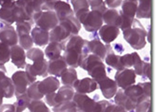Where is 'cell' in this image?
I'll use <instances>...</instances> for the list:
<instances>
[{
	"mask_svg": "<svg viewBox=\"0 0 156 112\" xmlns=\"http://www.w3.org/2000/svg\"><path fill=\"white\" fill-rule=\"evenodd\" d=\"M26 73L33 83L36 81V76L46 77L48 76V62L46 59H39L34 61L33 64L26 66Z\"/></svg>",
	"mask_w": 156,
	"mask_h": 112,
	"instance_id": "cell-8",
	"label": "cell"
},
{
	"mask_svg": "<svg viewBox=\"0 0 156 112\" xmlns=\"http://www.w3.org/2000/svg\"><path fill=\"white\" fill-rule=\"evenodd\" d=\"M19 38L14 27L11 25L0 23V41L9 46L16 45Z\"/></svg>",
	"mask_w": 156,
	"mask_h": 112,
	"instance_id": "cell-13",
	"label": "cell"
},
{
	"mask_svg": "<svg viewBox=\"0 0 156 112\" xmlns=\"http://www.w3.org/2000/svg\"><path fill=\"white\" fill-rule=\"evenodd\" d=\"M131 1H137V0H131Z\"/></svg>",
	"mask_w": 156,
	"mask_h": 112,
	"instance_id": "cell-59",
	"label": "cell"
},
{
	"mask_svg": "<svg viewBox=\"0 0 156 112\" xmlns=\"http://www.w3.org/2000/svg\"><path fill=\"white\" fill-rule=\"evenodd\" d=\"M133 57V66L134 67V71L136 74L142 76L144 62L140 59L139 55L136 52L132 53Z\"/></svg>",
	"mask_w": 156,
	"mask_h": 112,
	"instance_id": "cell-42",
	"label": "cell"
},
{
	"mask_svg": "<svg viewBox=\"0 0 156 112\" xmlns=\"http://www.w3.org/2000/svg\"><path fill=\"white\" fill-rule=\"evenodd\" d=\"M12 80L14 87L16 97L26 93L27 86L33 83L26 73L23 71H17L12 76Z\"/></svg>",
	"mask_w": 156,
	"mask_h": 112,
	"instance_id": "cell-9",
	"label": "cell"
},
{
	"mask_svg": "<svg viewBox=\"0 0 156 112\" xmlns=\"http://www.w3.org/2000/svg\"><path fill=\"white\" fill-rule=\"evenodd\" d=\"M103 14L97 11H90L77 19L88 32H96L102 27L103 23Z\"/></svg>",
	"mask_w": 156,
	"mask_h": 112,
	"instance_id": "cell-4",
	"label": "cell"
},
{
	"mask_svg": "<svg viewBox=\"0 0 156 112\" xmlns=\"http://www.w3.org/2000/svg\"><path fill=\"white\" fill-rule=\"evenodd\" d=\"M119 33V28L108 25L102 26L99 30V35L101 39L107 44L115 41Z\"/></svg>",
	"mask_w": 156,
	"mask_h": 112,
	"instance_id": "cell-19",
	"label": "cell"
},
{
	"mask_svg": "<svg viewBox=\"0 0 156 112\" xmlns=\"http://www.w3.org/2000/svg\"><path fill=\"white\" fill-rule=\"evenodd\" d=\"M65 46L56 42H50L45 50L46 57L50 60L55 59L61 56V53L64 50Z\"/></svg>",
	"mask_w": 156,
	"mask_h": 112,
	"instance_id": "cell-28",
	"label": "cell"
},
{
	"mask_svg": "<svg viewBox=\"0 0 156 112\" xmlns=\"http://www.w3.org/2000/svg\"><path fill=\"white\" fill-rule=\"evenodd\" d=\"M107 49V54L105 57V61L108 65L111 66L117 70L124 69L120 61V56L114 53L112 50V47L109 44L105 46Z\"/></svg>",
	"mask_w": 156,
	"mask_h": 112,
	"instance_id": "cell-25",
	"label": "cell"
},
{
	"mask_svg": "<svg viewBox=\"0 0 156 112\" xmlns=\"http://www.w3.org/2000/svg\"><path fill=\"white\" fill-rule=\"evenodd\" d=\"M62 82L66 86L73 87L74 84L78 79L76 71L73 67L67 68L61 76Z\"/></svg>",
	"mask_w": 156,
	"mask_h": 112,
	"instance_id": "cell-32",
	"label": "cell"
},
{
	"mask_svg": "<svg viewBox=\"0 0 156 112\" xmlns=\"http://www.w3.org/2000/svg\"><path fill=\"white\" fill-rule=\"evenodd\" d=\"M135 109L136 112H151L150 98L145 97L137 102Z\"/></svg>",
	"mask_w": 156,
	"mask_h": 112,
	"instance_id": "cell-41",
	"label": "cell"
},
{
	"mask_svg": "<svg viewBox=\"0 0 156 112\" xmlns=\"http://www.w3.org/2000/svg\"><path fill=\"white\" fill-rule=\"evenodd\" d=\"M34 21L37 26L47 31L53 29L59 23L56 14L53 11H41L35 14Z\"/></svg>",
	"mask_w": 156,
	"mask_h": 112,
	"instance_id": "cell-6",
	"label": "cell"
},
{
	"mask_svg": "<svg viewBox=\"0 0 156 112\" xmlns=\"http://www.w3.org/2000/svg\"><path fill=\"white\" fill-rule=\"evenodd\" d=\"M14 4L10 6H2L0 9V22L2 23L11 25L15 22L13 15Z\"/></svg>",
	"mask_w": 156,
	"mask_h": 112,
	"instance_id": "cell-30",
	"label": "cell"
},
{
	"mask_svg": "<svg viewBox=\"0 0 156 112\" xmlns=\"http://www.w3.org/2000/svg\"><path fill=\"white\" fill-rule=\"evenodd\" d=\"M77 93L82 94L89 93L98 88V83L93 78L86 77L77 79L73 86Z\"/></svg>",
	"mask_w": 156,
	"mask_h": 112,
	"instance_id": "cell-16",
	"label": "cell"
},
{
	"mask_svg": "<svg viewBox=\"0 0 156 112\" xmlns=\"http://www.w3.org/2000/svg\"><path fill=\"white\" fill-rule=\"evenodd\" d=\"M54 112H59V111H54Z\"/></svg>",
	"mask_w": 156,
	"mask_h": 112,
	"instance_id": "cell-57",
	"label": "cell"
},
{
	"mask_svg": "<svg viewBox=\"0 0 156 112\" xmlns=\"http://www.w3.org/2000/svg\"><path fill=\"white\" fill-rule=\"evenodd\" d=\"M13 15L14 22H29L32 25L34 24L33 17L27 10L23 0L15 1L13 7Z\"/></svg>",
	"mask_w": 156,
	"mask_h": 112,
	"instance_id": "cell-12",
	"label": "cell"
},
{
	"mask_svg": "<svg viewBox=\"0 0 156 112\" xmlns=\"http://www.w3.org/2000/svg\"><path fill=\"white\" fill-rule=\"evenodd\" d=\"M139 83L143 89L145 96L148 98H150L151 87V84L150 82H146V83Z\"/></svg>",
	"mask_w": 156,
	"mask_h": 112,
	"instance_id": "cell-51",
	"label": "cell"
},
{
	"mask_svg": "<svg viewBox=\"0 0 156 112\" xmlns=\"http://www.w3.org/2000/svg\"><path fill=\"white\" fill-rule=\"evenodd\" d=\"M80 66L87 71L88 74L96 82L107 76L105 66L102 59L93 54H88L85 57Z\"/></svg>",
	"mask_w": 156,
	"mask_h": 112,
	"instance_id": "cell-3",
	"label": "cell"
},
{
	"mask_svg": "<svg viewBox=\"0 0 156 112\" xmlns=\"http://www.w3.org/2000/svg\"><path fill=\"white\" fill-rule=\"evenodd\" d=\"M132 26L123 31L124 39L132 48L136 50H140L144 48L147 44V31L136 19H134Z\"/></svg>",
	"mask_w": 156,
	"mask_h": 112,
	"instance_id": "cell-2",
	"label": "cell"
},
{
	"mask_svg": "<svg viewBox=\"0 0 156 112\" xmlns=\"http://www.w3.org/2000/svg\"><path fill=\"white\" fill-rule=\"evenodd\" d=\"M16 32L18 37L25 35H30L32 25L28 22H16Z\"/></svg>",
	"mask_w": 156,
	"mask_h": 112,
	"instance_id": "cell-40",
	"label": "cell"
},
{
	"mask_svg": "<svg viewBox=\"0 0 156 112\" xmlns=\"http://www.w3.org/2000/svg\"><path fill=\"white\" fill-rule=\"evenodd\" d=\"M104 112H128L123 107L116 104H109Z\"/></svg>",
	"mask_w": 156,
	"mask_h": 112,
	"instance_id": "cell-49",
	"label": "cell"
},
{
	"mask_svg": "<svg viewBox=\"0 0 156 112\" xmlns=\"http://www.w3.org/2000/svg\"><path fill=\"white\" fill-rule=\"evenodd\" d=\"M124 92L127 96L136 103L145 97H147L144 95L143 89L139 83L129 87L124 90Z\"/></svg>",
	"mask_w": 156,
	"mask_h": 112,
	"instance_id": "cell-27",
	"label": "cell"
},
{
	"mask_svg": "<svg viewBox=\"0 0 156 112\" xmlns=\"http://www.w3.org/2000/svg\"><path fill=\"white\" fill-rule=\"evenodd\" d=\"M73 101L75 103L77 110L83 112H94L97 102L86 94L75 93Z\"/></svg>",
	"mask_w": 156,
	"mask_h": 112,
	"instance_id": "cell-11",
	"label": "cell"
},
{
	"mask_svg": "<svg viewBox=\"0 0 156 112\" xmlns=\"http://www.w3.org/2000/svg\"><path fill=\"white\" fill-rule=\"evenodd\" d=\"M136 74L133 69L124 68L118 70L115 75L117 85L125 90L136 83Z\"/></svg>",
	"mask_w": 156,
	"mask_h": 112,
	"instance_id": "cell-10",
	"label": "cell"
},
{
	"mask_svg": "<svg viewBox=\"0 0 156 112\" xmlns=\"http://www.w3.org/2000/svg\"><path fill=\"white\" fill-rule=\"evenodd\" d=\"M115 102L116 104L123 107L127 111H132L135 109L136 103L127 96L124 90L119 89L115 95Z\"/></svg>",
	"mask_w": 156,
	"mask_h": 112,
	"instance_id": "cell-22",
	"label": "cell"
},
{
	"mask_svg": "<svg viewBox=\"0 0 156 112\" xmlns=\"http://www.w3.org/2000/svg\"><path fill=\"white\" fill-rule=\"evenodd\" d=\"M26 56L28 59L33 62L44 58V53L42 50L39 48H31L27 52Z\"/></svg>",
	"mask_w": 156,
	"mask_h": 112,
	"instance_id": "cell-43",
	"label": "cell"
},
{
	"mask_svg": "<svg viewBox=\"0 0 156 112\" xmlns=\"http://www.w3.org/2000/svg\"><path fill=\"white\" fill-rule=\"evenodd\" d=\"M136 15L138 18L149 19L151 17V0H139Z\"/></svg>",
	"mask_w": 156,
	"mask_h": 112,
	"instance_id": "cell-29",
	"label": "cell"
},
{
	"mask_svg": "<svg viewBox=\"0 0 156 112\" xmlns=\"http://www.w3.org/2000/svg\"><path fill=\"white\" fill-rule=\"evenodd\" d=\"M71 3L73 5L74 12L76 15L89 10L87 0H71Z\"/></svg>",
	"mask_w": 156,
	"mask_h": 112,
	"instance_id": "cell-36",
	"label": "cell"
},
{
	"mask_svg": "<svg viewBox=\"0 0 156 112\" xmlns=\"http://www.w3.org/2000/svg\"><path fill=\"white\" fill-rule=\"evenodd\" d=\"M119 15L121 17V23L119 28H120L122 31H124L131 28L134 20V18H131L125 15L121 11L119 12Z\"/></svg>",
	"mask_w": 156,
	"mask_h": 112,
	"instance_id": "cell-46",
	"label": "cell"
},
{
	"mask_svg": "<svg viewBox=\"0 0 156 112\" xmlns=\"http://www.w3.org/2000/svg\"><path fill=\"white\" fill-rule=\"evenodd\" d=\"M147 41L151 43V28H150L149 30H148V32L147 35Z\"/></svg>",
	"mask_w": 156,
	"mask_h": 112,
	"instance_id": "cell-56",
	"label": "cell"
},
{
	"mask_svg": "<svg viewBox=\"0 0 156 112\" xmlns=\"http://www.w3.org/2000/svg\"><path fill=\"white\" fill-rule=\"evenodd\" d=\"M7 73L4 65L0 64V107L3 103V97L11 98L14 93V87L12 80L5 75Z\"/></svg>",
	"mask_w": 156,
	"mask_h": 112,
	"instance_id": "cell-7",
	"label": "cell"
},
{
	"mask_svg": "<svg viewBox=\"0 0 156 112\" xmlns=\"http://www.w3.org/2000/svg\"><path fill=\"white\" fill-rule=\"evenodd\" d=\"M88 41L77 35L72 36L65 45L63 57L67 65L73 68L80 66L83 59L89 54Z\"/></svg>",
	"mask_w": 156,
	"mask_h": 112,
	"instance_id": "cell-1",
	"label": "cell"
},
{
	"mask_svg": "<svg viewBox=\"0 0 156 112\" xmlns=\"http://www.w3.org/2000/svg\"><path fill=\"white\" fill-rule=\"evenodd\" d=\"M74 94V90L72 87L66 85L62 87L57 93H55V107L62 103L72 101Z\"/></svg>",
	"mask_w": 156,
	"mask_h": 112,
	"instance_id": "cell-20",
	"label": "cell"
},
{
	"mask_svg": "<svg viewBox=\"0 0 156 112\" xmlns=\"http://www.w3.org/2000/svg\"><path fill=\"white\" fill-rule=\"evenodd\" d=\"M105 2L110 8H115L121 5L122 0H105Z\"/></svg>",
	"mask_w": 156,
	"mask_h": 112,
	"instance_id": "cell-53",
	"label": "cell"
},
{
	"mask_svg": "<svg viewBox=\"0 0 156 112\" xmlns=\"http://www.w3.org/2000/svg\"><path fill=\"white\" fill-rule=\"evenodd\" d=\"M77 112H82V111H77Z\"/></svg>",
	"mask_w": 156,
	"mask_h": 112,
	"instance_id": "cell-58",
	"label": "cell"
},
{
	"mask_svg": "<svg viewBox=\"0 0 156 112\" xmlns=\"http://www.w3.org/2000/svg\"><path fill=\"white\" fill-rule=\"evenodd\" d=\"M90 53L95 55L102 59L105 60L107 54V49L105 46L99 40V38H95L87 43Z\"/></svg>",
	"mask_w": 156,
	"mask_h": 112,
	"instance_id": "cell-24",
	"label": "cell"
},
{
	"mask_svg": "<svg viewBox=\"0 0 156 112\" xmlns=\"http://www.w3.org/2000/svg\"><path fill=\"white\" fill-rule=\"evenodd\" d=\"M16 102L13 105L15 106L16 112H31L30 108V105L31 99L24 94L17 97Z\"/></svg>",
	"mask_w": 156,
	"mask_h": 112,
	"instance_id": "cell-31",
	"label": "cell"
},
{
	"mask_svg": "<svg viewBox=\"0 0 156 112\" xmlns=\"http://www.w3.org/2000/svg\"><path fill=\"white\" fill-rule=\"evenodd\" d=\"M21 46L25 50H30L33 46V41L30 35H25L18 37Z\"/></svg>",
	"mask_w": 156,
	"mask_h": 112,
	"instance_id": "cell-45",
	"label": "cell"
},
{
	"mask_svg": "<svg viewBox=\"0 0 156 112\" xmlns=\"http://www.w3.org/2000/svg\"><path fill=\"white\" fill-rule=\"evenodd\" d=\"M60 86L59 80L55 76H50L42 81H39L38 91L43 96L55 92Z\"/></svg>",
	"mask_w": 156,
	"mask_h": 112,
	"instance_id": "cell-14",
	"label": "cell"
},
{
	"mask_svg": "<svg viewBox=\"0 0 156 112\" xmlns=\"http://www.w3.org/2000/svg\"><path fill=\"white\" fill-rule=\"evenodd\" d=\"M103 20L107 25L119 28L121 17L118 12L114 9H107L102 14Z\"/></svg>",
	"mask_w": 156,
	"mask_h": 112,
	"instance_id": "cell-26",
	"label": "cell"
},
{
	"mask_svg": "<svg viewBox=\"0 0 156 112\" xmlns=\"http://www.w3.org/2000/svg\"><path fill=\"white\" fill-rule=\"evenodd\" d=\"M10 59V46L0 41V64H4Z\"/></svg>",
	"mask_w": 156,
	"mask_h": 112,
	"instance_id": "cell-39",
	"label": "cell"
},
{
	"mask_svg": "<svg viewBox=\"0 0 156 112\" xmlns=\"http://www.w3.org/2000/svg\"><path fill=\"white\" fill-rule=\"evenodd\" d=\"M49 33V41L60 43L65 46L66 42L73 35L72 30L69 24L65 20L59 22Z\"/></svg>",
	"mask_w": 156,
	"mask_h": 112,
	"instance_id": "cell-5",
	"label": "cell"
},
{
	"mask_svg": "<svg viewBox=\"0 0 156 112\" xmlns=\"http://www.w3.org/2000/svg\"><path fill=\"white\" fill-rule=\"evenodd\" d=\"M60 0H42V10L53 11L56 2Z\"/></svg>",
	"mask_w": 156,
	"mask_h": 112,
	"instance_id": "cell-48",
	"label": "cell"
},
{
	"mask_svg": "<svg viewBox=\"0 0 156 112\" xmlns=\"http://www.w3.org/2000/svg\"><path fill=\"white\" fill-rule=\"evenodd\" d=\"M30 108L31 112H50L49 108L42 100H31Z\"/></svg>",
	"mask_w": 156,
	"mask_h": 112,
	"instance_id": "cell-38",
	"label": "cell"
},
{
	"mask_svg": "<svg viewBox=\"0 0 156 112\" xmlns=\"http://www.w3.org/2000/svg\"><path fill=\"white\" fill-rule=\"evenodd\" d=\"M27 10L31 15H34L35 14L42 11V0H23Z\"/></svg>",
	"mask_w": 156,
	"mask_h": 112,
	"instance_id": "cell-34",
	"label": "cell"
},
{
	"mask_svg": "<svg viewBox=\"0 0 156 112\" xmlns=\"http://www.w3.org/2000/svg\"><path fill=\"white\" fill-rule=\"evenodd\" d=\"M151 72L150 63L144 62L142 76H144L151 80Z\"/></svg>",
	"mask_w": 156,
	"mask_h": 112,
	"instance_id": "cell-52",
	"label": "cell"
},
{
	"mask_svg": "<svg viewBox=\"0 0 156 112\" xmlns=\"http://www.w3.org/2000/svg\"><path fill=\"white\" fill-rule=\"evenodd\" d=\"M110 104L108 101L106 100L97 102L96 105L94 112H104L107 107Z\"/></svg>",
	"mask_w": 156,
	"mask_h": 112,
	"instance_id": "cell-50",
	"label": "cell"
},
{
	"mask_svg": "<svg viewBox=\"0 0 156 112\" xmlns=\"http://www.w3.org/2000/svg\"><path fill=\"white\" fill-rule=\"evenodd\" d=\"M97 83L99 85L103 96L107 99L112 98L116 93L117 85L115 81L107 76L103 77Z\"/></svg>",
	"mask_w": 156,
	"mask_h": 112,
	"instance_id": "cell-15",
	"label": "cell"
},
{
	"mask_svg": "<svg viewBox=\"0 0 156 112\" xmlns=\"http://www.w3.org/2000/svg\"><path fill=\"white\" fill-rule=\"evenodd\" d=\"M67 68V64L63 56H59L48 62V73L57 77H61Z\"/></svg>",
	"mask_w": 156,
	"mask_h": 112,
	"instance_id": "cell-17",
	"label": "cell"
},
{
	"mask_svg": "<svg viewBox=\"0 0 156 112\" xmlns=\"http://www.w3.org/2000/svg\"><path fill=\"white\" fill-rule=\"evenodd\" d=\"M120 61L124 68H129L133 66V57L132 53L127 54L120 56Z\"/></svg>",
	"mask_w": 156,
	"mask_h": 112,
	"instance_id": "cell-47",
	"label": "cell"
},
{
	"mask_svg": "<svg viewBox=\"0 0 156 112\" xmlns=\"http://www.w3.org/2000/svg\"><path fill=\"white\" fill-rule=\"evenodd\" d=\"M31 37L36 45L43 46L49 42V32L38 26L34 27L31 32Z\"/></svg>",
	"mask_w": 156,
	"mask_h": 112,
	"instance_id": "cell-23",
	"label": "cell"
},
{
	"mask_svg": "<svg viewBox=\"0 0 156 112\" xmlns=\"http://www.w3.org/2000/svg\"><path fill=\"white\" fill-rule=\"evenodd\" d=\"M10 58L18 68H23L26 65V54L23 48L19 45L13 46L10 48Z\"/></svg>",
	"mask_w": 156,
	"mask_h": 112,
	"instance_id": "cell-18",
	"label": "cell"
},
{
	"mask_svg": "<svg viewBox=\"0 0 156 112\" xmlns=\"http://www.w3.org/2000/svg\"><path fill=\"white\" fill-rule=\"evenodd\" d=\"M89 6L93 11H97L102 14L107 9L103 0H87Z\"/></svg>",
	"mask_w": 156,
	"mask_h": 112,
	"instance_id": "cell-44",
	"label": "cell"
},
{
	"mask_svg": "<svg viewBox=\"0 0 156 112\" xmlns=\"http://www.w3.org/2000/svg\"><path fill=\"white\" fill-rule=\"evenodd\" d=\"M39 83V81L34 82L27 88L26 94L32 100H40L44 97V96L40 93L38 91V85Z\"/></svg>",
	"mask_w": 156,
	"mask_h": 112,
	"instance_id": "cell-37",
	"label": "cell"
},
{
	"mask_svg": "<svg viewBox=\"0 0 156 112\" xmlns=\"http://www.w3.org/2000/svg\"><path fill=\"white\" fill-rule=\"evenodd\" d=\"M52 110L62 112H77L78 111L75 103L72 100L62 103L54 107Z\"/></svg>",
	"mask_w": 156,
	"mask_h": 112,
	"instance_id": "cell-35",
	"label": "cell"
},
{
	"mask_svg": "<svg viewBox=\"0 0 156 112\" xmlns=\"http://www.w3.org/2000/svg\"><path fill=\"white\" fill-rule=\"evenodd\" d=\"M137 6V1L124 0L122 2V11H121L125 15L134 19Z\"/></svg>",
	"mask_w": 156,
	"mask_h": 112,
	"instance_id": "cell-33",
	"label": "cell"
},
{
	"mask_svg": "<svg viewBox=\"0 0 156 112\" xmlns=\"http://www.w3.org/2000/svg\"><path fill=\"white\" fill-rule=\"evenodd\" d=\"M54 10L55 11L56 16L59 22L63 21L70 16L74 15V12L68 3L64 1H58L54 6Z\"/></svg>",
	"mask_w": 156,
	"mask_h": 112,
	"instance_id": "cell-21",
	"label": "cell"
},
{
	"mask_svg": "<svg viewBox=\"0 0 156 112\" xmlns=\"http://www.w3.org/2000/svg\"><path fill=\"white\" fill-rule=\"evenodd\" d=\"M15 0H0V5L2 6H10L15 3Z\"/></svg>",
	"mask_w": 156,
	"mask_h": 112,
	"instance_id": "cell-55",
	"label": "cell"
},
{
	"mask_svg": "<svg viewBox=\"0 0 156 112\" xmlns=\"http://www.w3.org/2000/svg\"><path fill=\"white\" fill-rule=\"evenodd\" d=\"M0 112H16L15 106L13 104H5L0 107Z\"/></svg>",
	"mask_w": 156,
	"mask_h": 112,
	"instance_id": "cell-54",
	"label": "cell"
}]
</instances>
